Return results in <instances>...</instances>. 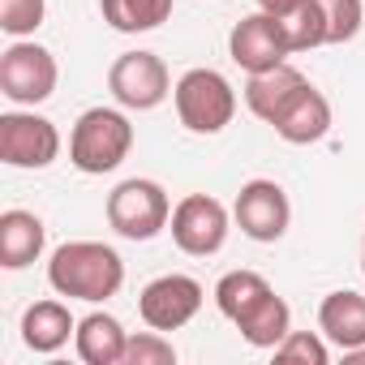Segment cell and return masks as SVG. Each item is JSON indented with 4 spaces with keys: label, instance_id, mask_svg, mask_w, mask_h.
<instances>
[{
    "label": "cell",
    "instance_id": "obj_1",
    "mask_svg": "<svg viewBox=\"0 0 365 365\" xmlns=\"http://www.w3.org/2000/svg\"><path fill=\"white\" fill-rule=\"evenodd\" d=\"M48 284L69 301H112L125 288V258L103 241H65L48 262Z\"/></svg>",
    "mask_w": 365,
    "mask_h": 365
},
{
    "label": "cell",
    "instance_id": "obj_2",
    "mask_svg": "<svg viewBox=\"0 0 365 365\" xmlns=\"http://www.w3.org/2000/svg\"><path fill=\"white\" fill-rule=\"evenodd\" d=\"M133 150V125L120 108H86L69 133V163L86 176L116 172Z\"/></svg>",
    "mask_w": 365,
    "mask_h": 365
},
{
    "label": "cell",
    "instance_id": "obj_3",
    "mask_svg": "<svg viewBox=\"0 0 365 365\" xmlns=\"http://www.w3.org/2000/svg\"><path fill=\"white\" fill-rule=\"evenodd\" d=\"M176 116L190 133H224L237 116V91L220 69H190L172 86Z\"/></svg>",
    "mask_w": 365,
    "mask_h": 365
},
{
    "label": "cell",
    "instance_id": "obj_4",
    "mask_svg": "<svg viewBox=\"0 0 365 365\" xmlns=\"http://www.w3.org/2000/svg\"><path fill=\"white\" fill-rule=\"evenodd\" d=\"M172 220V202L159 180L146 176H129L108 194V224L125 237V241H155Z\"/></svg>",
    "mask_w": 365,
    "mask_h": 365
},
{
    "label": "cell",
    "instance_id": "obj_5",
    "mask_svg": "<svg viewBox=\"0 0 365 365\" xmlns=\"http://www.w3.org/2000/svg\"><path fill=\"white\" fill-rule=\"evenodd\" d=\"M56 82H61V69H56V56L43 43L14 39L5 52H0V95L9 103L35 108V103L52 99Z\"/></svg>",
    "mask_w": 365,
    "mask_h": 365
},
{
    "label": "cell",
    "instance_id": "obj_6",
    "mask_svg": "<svg viewBox=\"0 0 365 365\" xmlns=\"http://www.w3.org/2000/svg\"><path fill=\"white\" fill-rule=\"evenodd\" d=\"M172 241L180 254H190V258H211L224 250L228 241V228H232V215L220 198L211 194H185L176 207H172Z\"/></svg>",
    "mask_w": 365,
    "mask_h": 365
},
{
    "label": "cell",
    "instance_id": "obj_7",
    "mask_svg": "<svg viewBox=\"0 0 365 365\" xmlns=\"http://www.w3.org/2000/svg\"><path fill=\"white\" fill-rule=\"evenodd\" d=\"M108 91L129 112H150L172 95V73L155 52H120L108 69Z\"/></svg>",
    "mask_w": 365,
    "mask_h": 365
},
{
    "label": "cell",
    "instance_id": "obj_8",
    "mask_svg": "<svg viewBox=\"0 0 365 365\" xmlns=\"http://www.w3.org/2000/svg\"><path fill=\"white\" fill-rule=\"evenodd\" d=\"M232 220H237V228L250 241L275 245L288 232V224H292V202H288V194H284L279 180L254 176V180H245V185H241V194L232 202Z\"/></svg>",
    "mask_w": 365,
    "mask_h": 365
},
{
    "label": "cell",
    "instance_id": "obj_9",
    "mask_svg": "<svg viewBox=\"0 0 365 365\" xmlns=\"http://www.w3.org/2000/svg\"><path fill=\"white\" fill-rule=\"evenodd\" d=\"M61 155V129L39 116V112H5L0 116V159L9 168H26L39 172L48 163H56Z\"/></svg>",
    "mask_w": 365,
    "mask_h": 365
},
{
    "label": "cell",
    "instance_id": "obj_10",
    "mask_svg": "<svg viewBox=\"0 0 365 365\" xmlns=\"http://www.w3.org/2000/svg\"><path fill=\"white\" fill-rule=\"evenodd\" d=\"M202 284L194 279V275H159V279H150L142 292H138V314H142V322L146 327H155V331H180L185 322H194L198 318V309H202Z\"/></svg>",
    "mask_w": 365,
    "mask_h": 365
},
{
    "label": "cell",
    "instance_id": "obj_11",
    "mask_svg": "<svg viewBox=\"0 0 365 365\" xmlns=\"http://www.w3.org/2000/svg\"><path fill=\"white\" fill-rule=\"evenodd\" d=\"M228 56L245 69V73H262V69H275L292 56V43H288V31L279 18L271 14H250L232 26L228 35Z\"/></svg>",
    "mask_w": 365,
    "mask_h": 365
},
{
    "label": "cell",
    "instance_id": "obj_12",
    "mask_svg": "<svg viewBox=\"0 0 365 365\" xmlns=\"http://www.w3.org/2000/svg\"><path fill=\"white\" fill-rule=\"evenodd\" d=\"M271 129H275L284 142H292V146L322 142V138L331 133V99H327L318 86L305 82V86L284 103V112L271 120Z\"/></svg>",
    "mask_w": 365,
    "mask_h": 365
},
{
    "label": "cell",
    "instance_id": "obj_13",
    "mask_svg": "<svg viewBox=\"0 0 365 365\" xmlns=\"http://www.w3.org/2000/svg\"><path fill=\"white\" fill-rule=\"evenodd\" d=\"M232 327L241 331V339L250 344V348H279L284 344V335L292 331V309H288V301L275 292V288H267L258 301H250L237 318H232Z\"/></svg>",
    "mask_w": 365,
    "mask_h": 365
},
{
    "label": "cell",
    "instance_id": "obj_14",
    "mask_svg": "<svg viewBox=\"0 0 365 365\" xmlns=\"http://www.w3.org/2000/svg\"><path fill=\"white\" fill-rule=\"evenodd\" d=\"M43 245H48V228L35 211L14 207L0 215V267L5 271H26L31 262H39Z\"/></svg>",
    "mask_w": 365,
    "mask_h": 365
},
{
    "label": "cell",
    "instance_id": "obj_15",
    "mask_svg": "<svg viewBox=\"0 0 365 365\" xmlns=\"http://www.w3.org/2000/svg\"><path fill=\"white\" fill-rule=\"evenodd\" d=\"M318 331L339 348H361L365 344V297L352 292V288H339V292H327L322 305H318Z\"/></svg>",
    "mask_w": 365,
    "mask_h": 365
},
{
    "label": "cell",
    "instance_id": "obj_16",
    "mask_svg": "<svg viewBox=\"0 0 365 365\" xmlns=\"http://www.w3.org/2000/svg\"><path fill=\"white\" fill-rule=\"evenodd\" d=\"M309 78L297 69V65H275V69H262V73H250V82H245V108L258 116V120H275L279 112H284V103L305 86Z\"/></svg>",
    "mask_w": 365,
    "mask_h": 365
},
{
    "label": "cell",
    "instance_id": "obj_17",
    "mask_svg": "<svg viewBox=\"0 0 365 365\" xmlns=\"http://www.w3.org/2000/svg\"><path fill=\"white\" fill-rule=\"evenodd\" d=\"M73 348L86 365H125V348H129V331L112 318V314H86L73 331Z\"/></svg>",
    "mask_w": 365,
    "mask_h": 365
},
{
    "label": "cell",
    "instance_id": "obj_18",
    "mask_svg": "<svg viewBox=\"0 0 365 365\" xmlns=\"http://www.w3.org/2000/svg\"><path fill=\"white\" fill-rule=\"evenodd\" d=\"M73 331H78V322H73V314H69L65 301H35V305L22 314V344H26L31 352L52 356V352H61V348L69 344Z\"/></svg>",
    "mask_w": 365,
    "mask_h": 365
},
{
    "label": "cell",
    "instance_id": "obj_19",
    "mask_svg": "<svg viewBox=\"0 0 365 365\" xmlns=\"http://www.w3.org/2000/svg\"><path fill=\"white\" fill-rule=\"evenodd\" d=\"M99 14L120 35H146L172 18V0H99Z\"/></svg>",
    "mask_w": 365,
    "mask_h": 365
},
{
    "label": "cell",
    "instance_id": "obj_20",
    "mask_svg": "<svg viewBox=\"0 0 365 365\" xmlns=\"http://www.w3.org/2000/svg\"><path fill=\"white\" fill-rule=\"evenodd\" d=\"M284 31H288V43L292 52H309V48H322L327 43V22H322V5L318 0H305V5H297L288 18H279Z\"/></svg>",
    "mask_w": 365,
    "mask_h": 365
},
{
    "label": "cell",
    "instance_id": "obj_21",
    "mask_svg": "<svg viewBox=\"0 0 365 365\" xmlns=\"http://www.w3.org/2000/svg\"><path fill=\"white\" fill-rule=\"evenodd\" d=\"M318 5L327 22V43H352L361 35V22H365L361 0H318Z\"/></svg>",
    "mask_w": 365,
    "mask_h": 365
},
{
    "label": "cell",
    "instance_id": "obj_22",
    "mask_svg": "<svg viewBox=\"0 0 365 365\" xmlns=\"http://www.w3.org/2000/svg\"><path fill=\"white\" fill-rule=\"evenodd\" d=\"M48 0H0V31L9 39H26L43 26Z\"/></svg>",
    "mask_w": 365,
    "mask_h": 365
},
{
    "label": "cell",
    "instance_id": "obj_23",
    "mask_svg": "<svg viewBox=\"0 0 365 365\" xmlns=\"http://www.w3.org/2000/svg\"><path fill=\"white\" fill-rule=\"evenodd\" d=\"M275 361H288V365H327L331 352H327V335H314V331H288L284 344L275 348Z\"/></svg>",
    "mask_w": 365,
    "mask_h": 365
},
{
    "label": "cell",
    "instance_id": "obj_24",
    "mask_svg": "<svg viewBox=\"0 0 365 365\" xmlns=\"http://www.w3.org/2000/svg\"><path fill=\"white\" fill-rule=\"evenodd\" d=\"M176 361V348L172 339H163V331H138L129 335V348H125V365H172Z\"/></svg>",
    "mask_w": 365,
    "mask_h": 365
},
{
    "label": "cell",
    "instance_id": "obj_25",
    "mask_svg": "<svg viewBox=\"0 0 365 365\" xmlns=\"http://www.w3.org/2000/svg\"><path fill=\"white\" fill-rule=\"evenodd\" d=\"M297 5H305V0H258V9L271 14V18H288Z\"/></svg>",
    "mask_w": 365,
    "mask_h": 365
},
{
    "label": "cell",
    "instance_id": "obj_26",
    "mask_svg": "<svg viewBox=\"0 0 365 365\" xmlns=\"http://www.w3.org/2000/svg\"><path fill=\"white\" fill-rule=\"evenodd\" d=\"M361 271H365V232H361Z\"/></svg>",
    "mask_w": 365,
    "mask_h": 365
}]
</instances>
